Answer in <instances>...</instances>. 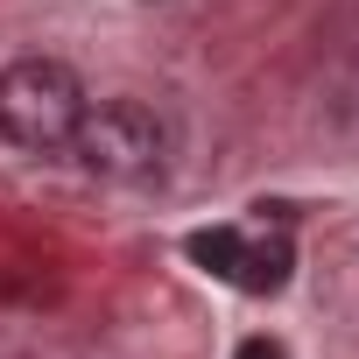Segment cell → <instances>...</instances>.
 <instances>
[{"label": "cell", "instance_id": "5b68a950", "mask_svg": "<svg viewBox=\"0 0 359 359\" xmlns=\"http://www.w3.org/2000/svg\"><path fill=\"white\" fill-rule=\"evenodd\" d=\"M233 359H289V352H282L275 338H240V352H233Z\"/></svg>", "mask_w": 359, "mask_h": 359}, {"label": "cell", "instance_id": "7a4b0ae2", "mask_svg": "<svg viewBox=\"0 0 359 359\" xmlns=\"http://www.w3.org/2000/svg\"><path fill=\"white\" fill-rule=\"evenodd\" d=\"M71 155L106 184H141V176L162 169V120L141 99H99V106H85Z\"/></svg>", "mask_w": 359, "mask_h": 359}, {"label": "cell", "instance_id": "3957f363", "mask_svg": "<svg viewBox=\"0 0 359 359\" xmlns=\"http://www.w3.org/2000/svg\"><path fill=\"white\" fill-rule=\"evenodd\" d=\"M289 268H296V254H289L282 233H275V240H240V268H233V282L254 289V296H275V289L289 282Z\"/></svg>", "mask_w": 359, "mask_h": 359}, {"label": "cell", "instance_id": "277c9868", "mask_svg": "<svg viewBox=\"0 0 359 359\" xmlns=\"http://www.w3.org/2000/svg\"><path fill=\"white\" fill-rule=\"evenodd\" d=\"M191 261H198L205 275L233 282V268H240V233H233V226H205V233H191Z\"/></svg>", "mask_w": 359, "mask_h": 359}, {"label": "cell", "instance_id": "6da1fadb", "mask_svg": "<svg viewBox=\"0 0 359 359\" xmlns=\"http://www.w3.org/2000/svg\"><path fill=\"white\" fill-rule=\"evenodd\" d=\"M85 78L64 57H15L0 71V141H15L29 155L71 148L78 120H85Z\"/></svg>", "mask_w": 359, "mask_h": 359}]
</instances>
